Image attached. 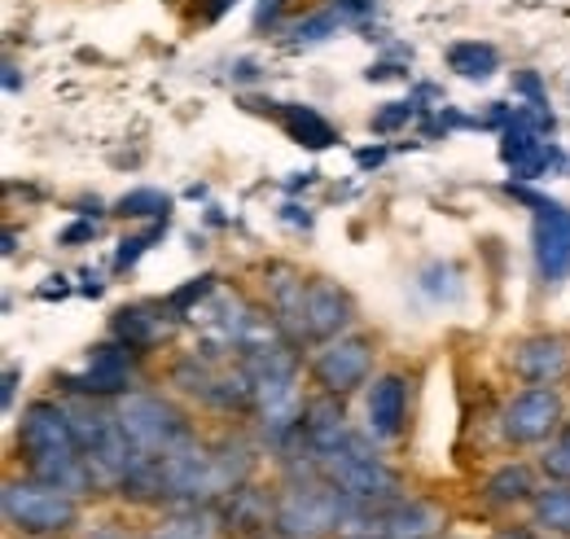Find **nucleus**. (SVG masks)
I'll return each instance as SVG.
<instances>
[{
    "label": "nucleus",
    "mask_w": 570,
    "mask_h": 539,
    "mask_svg": "<svg viewBox=\"0 0 570 539\" xmlns=\"http://www.w3.org/2000/svg\"><path fill=\"white\" fill-rule=\"evenodd\" d=\"M18 448H22V457H27L31 478L53 482V487H67V491L92 487L67 408L49 404V400L27 408V412H22V425H18Z\"/></svg>",
    "instance_id": "1"
},
{
    "label": "nucleus",
    "mask_w": 570,
    "mask_h": 539,
    "mask_svg": "<svg viewBox=\"0 0 570 539\" xmlns=\"http://www.w3.org/2000/svg\"><path fill=\"white\" fill-rule=\"evenodd\" d=\"M273 321L289 342L338 337L352 325V298L330 281H303L294 272H273Z\"/></svg>",
    "instance_id": "2"
},
{
    "label": "nucleus",
    "mask_w": 570,
    "mask_h": 539,
    "mask_svg": "<svg viewBox=\"0 0 570 539\" xmlns=\"http://www.w3.org/2000/svg\"><path fill=\"white\" fill-rule=\"evenodd\" d=\"M356 500L347 491H338L334 482H294L277 500V531L285 539H316V536H330L338 527H352L356 518Z\"/></svg>",
    "instance_id": "3"
},
{
    "label": "nucleus",
    "mask_w": 570,
    "mask_h": 539,
    "mask_svg": "<svg viewBox=\"0 0 570 539\" xmlns=\"http://www.w3.org/2000/svg\"><path fill=\"white\" fill-rule=\"evenodd\" d=\"M67 412H71L75 439H79L92 487H124V478L132 470V457H137L128 434H124V421L97 404H75Z\"/></svg>",
    "instance_id": "4"
},
{
    "label": "nucleus",
    "mask_w": 570,
    "mask_h": 539,
    "mask_svg": "<svg viewBox=\"0 0 570 539\" xmlns=\"http://www.w3.org/2000/svg\"><path fill=\"white\" fill-rule=\"evenodd\" d=\"M312 465H316V473H321L325 482H334L338 491H347L356 504H386V500H400V478L368 452V443H364L360 434H352L347 443H338V448H330V452H316Z\"/></svg>",
    "instance_id": "5"
},
{
    "label": "nucleus",
    "mask_w": 570,
    "mask_h": 539,
    "mask_svg": "<svg viewBox=\"0 0 570 539\" xmlns=\"http://www.w3.org/2000/svg\"><path fill=\"white\" fill-rule=\"evenodd\" d=\"M0 509L9 518V527H18L22 536H62L79 522V500L67 487L27 478V482H4L0 491Z\"/></svg>",
    "instance_id": "6"
},
{
    "label": "nucleus",
    "mask_w": 570,
    "mask_h": 539,
    "mask_svg": "<svg viewBox=\"0 0 570 539\" xmlns=\"http://www.w3.org/2000/svg\"><path fill=\"white\" fill-rule=\"evenodd\" d=\"M119 421H124V434H128L132 452H137V457H149V461L171 457L176 448L194 443L189 421L167 404V400H158V395H141V391L124 395V404H119Z\"/></svg>",
    "instance_id": "7"
},
{
    "label": "nucleus",
    "mask_w": 570,
    "mask_h": 539,
    "mask_svg": "<svg viewBox=\"0 0 570 539\" xmlns=\"http://www.w3.org/2000/svg\"><path fill=\"white\" fill-rule=\"evenodd\" d=\"M132 373H137V351L128 342H106L83 360V369L62 378V386L71 395H124L132 386Z\"/></svg>",
    "instance_id": "8"
},
{
    "label": "nucleus",
    "mask_w": 570,
    "mask_h": 539,
    "mask_svg": "<svg viewBox=\"0 0 570 539\" xmlns=\"http://www.w3.org/2000/svg\"><path fill=\"white\" fill-rule=\"evenodd\" d=\"M558 425H562V395L553 386H527L522 395L509 400L500 416L509 443H544Z\"/></svg>",
    "instance_id": "9"
},
{
    "label": "nucleus",
    "mask_w": 570,
    "mask_h": 539,
    "mask_svg": "<svg viewBox=\"0 0 570 539\" xmlns=\"http://www.w3.org/2000/svg\"><path fill=\"white\" fill-rule=\"evenodd\" d=\"M522 198L535 206V219H531L535 268L544 281H562L570 272V210L549 198H531V194H522Z\"/></svg>",
    "instance_id": "10"
},
{
    "label": "nucleus",
    "mask_w": 570,
    "mask_h": 539,
    "mask_svg": "<svg viewBox=\"0 0 570 539\" xmlns=\"http://www.w3.org/2000/svg\"><path fill=\"white\" fill-rule=\"evenodd\" d=\"M368 369H373V342H368V337H356V334L330 337L325 351H321L316 364H312L316 382H321L330 395H347V391L364 386Z\"/></svg>",
    "instance_id": "11"
},
{
    "label": "nucleus",
    "mask_w": 570,
    "mask_h": 539,
    "mask_svg": "<svg viewBox=\"0 0 570 539\" xmlns=\"http://www.w3.org/2000/svg\"><path fill=\"white\" fill-rule=\"evenodd\" d=\"M352 522H364L373 539H430L443 518L422 500H386V504H373V513L356 509Z\"/></svg>",
    "instance_id": "12"
},
{
    "label": "nucleus",
    "mask_w": 570,
    "mask_h": 539,
    "mask_svg": "<svg viewBox=\"0 0 570 539\" xmlns=\"http://www.w3.org/2000/svg\"><path fill=\"white\" fill-rule=\"evenodd\" d=\"M500 158L513 167L518 180H535V176H544L549 167H562V154H558L549 140H540L527 124H509L504 145H500Z\"/></svg>",
    "instance_id": "13"
},
{
    "label": "nucleus",
    "mask_w": 570,
    "mask_h": 539,
    "mask_svg": "<svg viewBox=\"0 0 570 539\" xmlns=\"http://www.w3.org/2000/svg\"><path fill=\"white\" fill-rule=\"evenodd\" d=\"M409 416V382L400 373H382L368 391V434L395 439Z\"/></svg>",
    "instance_id": "14"
},
{
    "label": "nucleus",
    "mask_w": 570,
    "mask_h": 539,
    "mask_svg": "<svg viewBox=\"0 0 570 539\" xmlns=\"http://www.w3.org/2000/svg\"><path fill=\"white\" fill-rule=\"evenodd\" d=\"M567 364H570V351L562 337H531V342H522L518 355H513V369H518L527 382H535V386H553V382L567 373Z\"/></svg>",
    "instance_id": "15"
},
{
    "label": "nucleus",
    "mask_w": 570,
    "mask_h": 539,
    "mask_svg": "<svg viewBox=\"0 0 570 539\" xmlns=\"http://www.w3.org/2000/svg\"><path fill=\"white\" fill-rule=\"evenodd\" d=\"M167 312H171V307H154V303L124 307V312L115 316V337H119V342H128L132 351H145V346H154V342H163V337H167V330H171Z\"/></svg>",
    "instance_id": "16"
},
{
    "label": "nucleus",
    "mask_w": 570,
    "mask_h": 539,
    "mask_svg": "<svg viewBox=\"0 0 570 539\" xmlns=\"http://www.w3.org/2000/svg\"><path fill=\"white\" fill-rule=\"evenodd\" d=\"M224 522H228V531H233V527H237V531H255V527H268V522H277V504L259 500L250 487H237V491L228 496Z\"/></svg>",
    "instance_id": "17"
},
{
    "label": "nucleus",
    "mask_w": 570,
    "mask_h": 539,
    "mask_svg": "<svg viewBox=\"0 0 570 539\" xmlns=\"http://www.w3.org/2000/svg\"><path fill=\"white\" fill-rule=\"evenodd\" d=\"M282 124H285V133L294 136L298 145H307V149H330V145L338 140L334 128H330L312 106H285Z\"/></svg>",
    "instance_id": "18"
},
{
    "label": "nucleus",
    "mask_w": 570,
    "mask_h": 539,
    "mask_svg": "<svg viewBox=\"0 0 570 539\" xmlns=\"http://www.w3.org/2000/svg\"><path fill=\"white\" fill-rule=\"evenodd\" d=\"M154 539H219V518L212 509H198V504H185L176 518H167Z\"/></svg>",
    "instance_id": "19"
},
{
    "label": "nucleus",
    "mask_w": 570,
    "mask_h": 539,
    "mask_svg": "<svg viewBox=\"0 0 570 539\" xmlns=\"http://www.w3.org/2000/svg\"><path fill=\"white\" fill-rule=\"evenodd\" d=\"M535 496V478L527 465H504L488 478V500L492 504H522V500H531Z\"/></svg>",
    "instance_id": "20"
},
{
    "label": "nucleus",
    "mask_w": 570,
    "mask_h": 539,
    "mask_svg": "<svg viewBox=\"0 0 570 539\" xmlns=\"http://www.w3.org/2000/svg\"><path fill=\"white\" fill-rule=\"evenodd\" d=\"M448 67L456 70V75H465V79H488V75L500 67V58H497V49H492V45L465 40V45H452Z\"/></svg>",
    "instance_id": "21"
},
{
    "label": "nucleus",
    "mask_w": 570,
    "mask_h": 539,
    "mask_svg": "<svg viewBox=\"0 0 570 539\" xmlns=\"http://www.w3.org/2000/svg\"><path fill=\"white\" fill-rule=\"evenodd\" d=\"M535 527L570 536V487H549L535 496Z\"/></svg>",
    "instance_id": "22"
},
{
    "label": "nucleus",
    "mask_w": 570,
    "mask_h": 539,
    "mask_svg": "<svg viewBox=\"0 0 570 539\" xmlns=\"http://www.w3.org/2000/svg\"><path fill=\"white\" fill-rule=\"evenodd\" d=\"M119 215L128 219H154V215H167V194L158 189H132L119 198Z\"/></svg>",
    "instance_id": "23"
},
{
    "label": "nucleus",
    "mask_w": 570,
    "mask_h": 539,
    "mask_svg": "<svg viewBox=\"0 0 570 539\" xmlns=\"http://www.w3.org/2000/svg\"><path fill=\"white\" fill-rule=\"evenodd\" d=\"M215 290V276L212 272H203V276H198V281H189V285H185V290H176V294H171V298H167V307H171V312H176V316H185V312H189V307H194V303H203V298H207V294H212Z\"/></svg>",
    "instance_id": "24"
},
{
    "label": "nucleus",
    "mask_w": 570,
    "mask_h": 539,
    "mask_svg": "<svg viewBox=\"0 0 570 539\" xmlns=\"http://www.w3.org/2000/svg\"><path fill=\"white\" fill-rule=\"evenodd\" d=\"M158 237H163V224H154V228H149V233H141V237H124V242H119V255H115V268H119V272L132 268V264L141 259V255L154 246V242H158Z\"/></svg>",
    "instance_id": "25"
},
{
    "label": "nucleus",
    "mask_w": 570,
    "mask_h": 539,
    "mask_svg": "<svg viewBox=\"0 0 570 539\" xmlns=\"http://www.w3.org/2000/svg\"><path fill=\"white\" fill-rule=\"evenodd\" d=\"M544 470L553 473V478H562V482H570V425L549 443V452H544Z\"/></svg>",
    "instance_id": "26"
},
{
    "label": "nucleus",
    "mask_w": 570,
    "mask_h": 539,
    "mask_svg": "<svg viewBox=\"0 0 570 539\" xmlns=\"http://www.w3.org/2000/svg\"><path fill=\"white\" fill-rule=\"evenodd\" d=\"M334 22H338V13H316V18H307V22H298V27H294V40H303V45L325 40V36L334 31Z\"/></svg>",
    "instance_id": "27"
},
{
    "label": "nucleus",
    "mask_w": 570,
    "mask_h": 539,
    "mask_svg": "<svg viewBox=\"0 0 570 539\" xmlns=\"http://www.w3.org/2000/svg\"><path fill=\"white\" fill-rule=\"evenodd\" d=\"M409 119H413V106L395 101L391 110H382V115L373 119V133H391V128H400V124H409Z\"/></svg>",
    "instance_id": "28"
},
{
    "label": "nucleus",
    "mask_w": 570,
    "mask_h": 539,
    "mask_svg": "<svg viewBox=\"0 0 570 539\" xmlns=\"http://www.w3.org/2000/svg\"><path fill=\"white\" fill-rule=\"evenodd\" d=\"M334 13H338V18H347V22H360V18H368V13H373V0H338V4H334Z\"/></svg>",
    "instance_id": "29"
},
{
    "label": "nucleus",
    "mask_w": 570,
    "mask_h": 539,
    "mask_svg": "<svg viewBox=\"0 0 570 539\" xmlns=\"http://www.w3.org/2000/svg\"><path fill=\"white\" fill-rule=\"evenodd\" d=\"M88 237H97V224H71L67 233H62V242L75 246V242H88Z\"/></svg>",
    "instance_id": "30"
},
{
    "label": "nucleus",
    "mask_w": 570,
    "mask_h": 539,
    "mask_svg": "<svg viewBox=\"0 0 570 539\" xmlns=\"http://www.w3.org/2000/svg\"><path fill=\"white\" fill-rule=\"evenodd\" d=\"M277 9H282V0H264V4L255 9V27H264V22H273V18H277Z\"/></svg>",
    "instance_id": "31"
},
{
    "label": "nucleus",
    "mask_w": 570,
    "mask_h": 539,
    "mask_svg": "<svg viewBox=\"0 0 570 539\" xmlns=\"http://www.w3.org/2000/svg\"><path fill=\"white\" fill-rule=\"evenodd\" d=\"M13 386H18V369H9V373H4V391H0V400H4V408L13 404Z\"/></svg>",
    "instance_id": "32"
},
{
    "label": "nucleus",
    "mask_w": 570,
    "mask_h": 539,
    "mask_svg": "<svg viewBox=\"0 0 570 539\" xmlns=\"http://www.w3.org/2000/svg\"><path fill=\"white\" fill-rule=\"evenodd\" d=\"M88 539H128V536H124L119 527H92V536Z\"/></svg>",
    "instance_id": "33"
},
{
    "label": "nucleus",
    "mask_w": 570,
    "mask_h": 539,
    "mask_svg": "<svg viewBox=\"0 0 570 539\" xmlns=\"http://www.w3.org/2000/svg\"><path fill=\"white\" fill-rule=\"evenodd\" d=\"M504 539H531V536H504Z\"/></svg>",
    "instance_id": "34"
},
{
    "label": "nucleus",
    "mask_w": 570,
    "mask_h": 539,
    "mask_svg": "<svg viewBox=\"0 0 570 539\" xmlns=\"http://www.w3.org/2000/svg\"><path fill=\"white\" fill-rule=\"evenodd\" d=\"M356 539H373V536H356Z\"/></svg>",
    "instance_id": "35"
}]
</instances>
